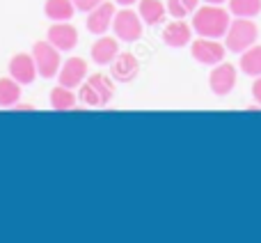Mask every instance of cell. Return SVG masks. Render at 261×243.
I'll use <instances>...</instances> for the list:
<instances>
[{
    "label": "cell",
    "mask_w": 261,
    "mask_h": 243,
    "mask_svg": "<svg viewBox=\"0 0 261 243\" xmlns=\"http://www.w3.org/2000/svg\"><path fill=\"white\" fill-rule=\"evenodd\" d=\"M113 96H115L113 78H108L106 74H94L78 87V99L85 106H92V108L108 106L113 101Z\"/></svg>",
    "instance_id": "2"
},
{
    "label": "cell",
    "mask_w": 261,
    "mask_h": 243,
    "mask_svg": "<svg viewBox=\"0 0 261 243\" xmlns=\"http://www.w3.org/2000/svg\"><path fill=\"white\" fill-rule=\"evenodd\" d=\"M117 5H122V7H130V5H135L138 0H115Z\"/></svg>",
    "instance_id": "24"
},
{
    "label": "cell",
    "mask_w": 261,
    "mask_h": 243,
    "mask_svg": "<svg viewBox=\"0 0 261 243\" xmlns=\"http://www.w3.org/2000/svg\"><path fill=\"white\" fill-rule=\"evenodd\" d=\"M140 74V62L133 53H117V58L110 62V76L117 83H130Z\"/></svg>",
    "instance_id": "12"
},
{
    "label": "cell",
    "mask_w": 261,
    "mask_h": 243,
    "mask_svg": "<svg viewBox=\"0 0 261 243\" xmlns=\"http://www.w3.org/2000/svg\"><path fill=\"white\" fill-rule=\"evenodd\" d=\"M48 41L60 51V53H67V51H73L78 46V30L71 26L69 21H53L46 32Z\"/></svg>",
    "instance_id": "7"
},
{
    "label": "cell",
    "mask_w": 261,
    "mask_h": 243,
    "mask_svg": "<svg viewBox=\"0 0 261 243\" xmlns=\"http://www.w3.org/2000/svg\"><path fill=\"white\" fill-rule=\"evenodd\" d=\"M231 18L227 14L225 7L220 5H211L206 3L204 7H197L193 14V30L197 32L199 37H225L227 28H229Z\"/></svg>",
    "instance_id": "1"
},
{
    "label": "cell",
    "mask_w": 261,
    "mask_h": 243,
    "mask_svg": "<svg viewBox=\"0 0 261 243\" xmlns=\"http://www.w3.org/2000/svg\"><path fill=\"white\" fill-rule=\"evenodd\" d=\"M190 37H193V26H188L186 21L176 18V21L167 23L165 30H163V41L172 48H184L190 44Z\"/></svg>",
    "instance_id": "13"
},
{
    "label": "cell",
    "mask_w": 261,
    "mask_h": 243,
    "mask_svg": "<svg viewBox=\"0 0 261 243\" xmlns=\"http://www.w3.org/2000/svg\"><path fill=\"white\" fill-rule=\"evenodd\" d=\"M113 30H115V37H117V39L135 41V39H140V35H142V18H140L138 12L124 7V9H119V12L115 14Z\"/></svg>",
    "instance_id": "6"
},
{
    "label": "cell",
    "mask_w": 261,
    "mask_h": 243,
    "mask_svg": "<svg viewBox=\"0 0 261 243\" xmlns=\"http://www.w3.org/2000/svg\"><path fill=\"white\" fill-rule=\"evenodd\" d=\"M197 7H199V0H167V12L174 18L190 16V14H195Z\"/></svg>",
    "instance_id": "21"
},
{
    "label": "cell",
    "mask_w": 261,
    "mask_h": 243,
    "mask_svg": "<svg viewBox=\"0 0 261 243\" xmlns=\"http://www.w3.org/2000/svg\"><path fill=\"white\" fill-rule=\"evenodd\" d=\"M138 14L142 18V23L147 26H158L163 23L167 14V7L161 3V0H138Z\"/></svg>",
    "instance_id": "15"
},
{
    "label": "cell",
    "mask_w": 261,
    "mask_h": 243,
    "mask_svg": "<svg viewBox=\"0 0 261 243\" xmlns=\"http://www.w3.org/2000/svg\"><path fill=\"white\" fill-rule=\"evenodd\" d=\"M87 62L83 58H69L67 62H62V67H60L58 71V81L60 85L64 87H71V90H78V87L83 85V83L87 81Z\"/></svg>",
    "instance_id": "8"
},
{
    "label": "cell",
    "mask_w": 261,
    "mask_h": 243,
    "mask_svg": "<svg viewBox=\"0 0 261 243\" xmlns=\"http://www.w3.org/2000/svg\"><path fill=\"white\" fill-rule=\"evenodd\" d=\"M21 101V83L9 78H0V106L3 108H14Z\"/></svg>",
    "instance_id": "17"
},
{
    "label": "cell",
    "mask_w": 261,
    "mask_h": 243,
    "mask_svg": "<svg viewBox=\"0 0 261 243\" xmlns=\"http://www.w3.org/2000/svg\"><path fill=\"white\" fill-rule=\"evenodd\" d=\"M115 14H117L115 3L103 0V3L96 5L92 12H87V30H90L92 35H106V32L113 28Z\"/></svg>",
    "instance_id": "9"
},
{
    "label": "cell",
    "mask_w": 261,
    "mask_h": 243,
    "mask_svg": "<svg viewBox=\"0 0 261 243\" xmlns=\"http://www.w3.org/2000/svg\"><path fill=\"white\" fill-rule=\"evenodd\" d=\"M32 58H35L37 71L44 78H53L58 76L60 67H62V58H60V51L55 48L50 41H37L32 46Z\"/></svg>",
    "instance_id": "4"
},
{
    "label": "cell",
    "mask_w": 261,
    "mask_h": 243,
    "mask_svg": "<svg viewBox=\"0 0 261 243\" xmlns=\"http://www.w3.org/2000/svg\"><path fill=\"white\" fill-rule=\"evenodd\" d=\"M252 96L257 101V106H261V76H257L252 83Z\"/></svg>",
    "instance_id": "23"
},
{
    "label": "cell",
    "mask_w": 261,
    "mask_h": 243,
    "mask_svg": "<svg viewBox=\"0 0 261 243\" xmlns=\"http://www.w3.org/2000/svg\"><path fill=\"white\" fill-rule=\"evenodd\" d=\"M50 106L53 110H71L76 106V94H73L71 87L58 85L50 90Z\"/></svg>",
    "instance_id": "19"
},
{
    "label": "cell",
    "mask_w": 261,
    "mask_h": 243,
    "mask_svg": "<svg viewBox=\"0 0 261 243\" xmlns=\"http://www.w3.org/2000/svg\"><path fill=\"white\" fill-rule=\"evenodd\" d=\"M239 67L243 69V74H248V76H252V78L261 76V46L254 44V46H250L248 51H243Z\"/></svg>",
    "instance_id": "18"
},
{
    "label": "cell",
    "mask_w": 261,
    "mask_h": 243,
    "mask_svg": "<svg viewBox=\"0 0 261 243\" xmlns=\"http://www.w3.org/2000/svg\"><path fill=\"white\" fill-rule=\"evenodd\" d=\"M257 35H259V30H257V23H254L252 18L236 16L225 32V46H227V51H231V53H243V51H248L250 46H254Z\"/></svg>",
    "instance_id": "3"
},
{
    "label": "cell",
    "mask_w": 261,
    "mask_h": 243,
    "mask_svg": "<svg viewBox=\"0 0 261 243\" xmlns=\"http://www.w3.org/2000/svg\"><path fill=\"white\" fill-rule=\"evenodd\" d=\"M117 53H119L117 37H103V35H99V39H96L94 46H92V60H94L99 67H106V64H110L115 58H117Z\"/></svg>",
    "instance_id": "14"
},
{
    "label": "cell",
    "mask_w": 261,
    "mask_h": 243,
    "mask_svg": "<svg viewBox=\"0 0 261 243\" xmlns=\"http://www.w3.org/2000/svg\"><path fill=\"white\" fill-rule=\"evenodd\" d=\"M208 85H211V90L216 92L218 96L229 94V92L236 87V67L229 62L216 64L211 76H208Z\"/></svg>",
    "instance_id": "10"
},
{
    "label": "cell",
    "mask_w": 261,
    "mask_h": 243,
    "mask_svg": "<svg viewBox=\"0 0 261 243\" xmlns=\"http://www.w3.org/2000/svg\"><path fill=\"white\" fill-rule=\"evenodd\" d=\"M37 64H35V58H32V53H16L12 60H9V76L14 78V81H18L21 85H30V83H35L37 78Z\"/></svg>",
    "instance_id": "11"
},
{
    "label": "cell",
    "mask_w": 261,
    "mask_h": 243,
    "mask_svg": "<svg viewBox=\"0 0 261 243\" xmlns=\"http://www.w3.org/2000/svg\"><path fill=\"white\" fill-rule=\"evenodd\" d=\"M103 0H73V5H76V9L78 12H92V9L96 7V5H101Z\"/></svg>",
    "instance_id": "22"
},
{
    "label": "cell",
    "mask_w": 261,
    "mask_h": 243,
    "mask_svg": "<svg viewBox=\"0 0 261 243\" xmlns=\"http://www.w3.org/2000/svg\"><path fill=\"white\" fill-rule=\"evenodd\" d=\"M206 3H211V5H222V3H227V0H206Z\"/></svg>",
    "instance_id": "25"
},
{
    "label": "cell",
    "mask_w": 261,
    "mask_h": 243,
    "mask_svg": "<svg viewBox=\"0 0 261 243\" xmlns=\"http://www.w3.org/2000/svg\"><path fill=\"white\" fill-rule=\"evenodd\" d=\"M225 51H227V46L220 44L218 39H213V37H199L190 46L193 58L199 64H208V67H216V64L225 62Z\"/></svg>",
    "instance_id": "5"
},
{
    "label": "cell",
    "mask_w": 261,
    "mask_h": 243,
    "mask_svg": "<svg viewBox=\"0 0 261 243\" xmlns=\"http://www.w3.org/2000/svg\"><path fill=\"white\" fill-rule=\"evenodd\" d=\"M229 12L241 18H252L261 12V0H229Z\"/></svg>",
    "instance_id": "20"
},
{
    "label": "cell",
    "mask_w": 261,
    "mask_h": 243,
    "mask_svg": "<svg viewBox=\"0 0 261 243\" xmlns=\"http://www.w3.org/2000/svg\"><path fill=\"white\" fill-rule=\"evenodd\" d=\"M73 12H76L73 0H46L44 5V14L50 21H69L73 18Z\"/></svg>",
    "instance_id": "16"
}]
</instances>
